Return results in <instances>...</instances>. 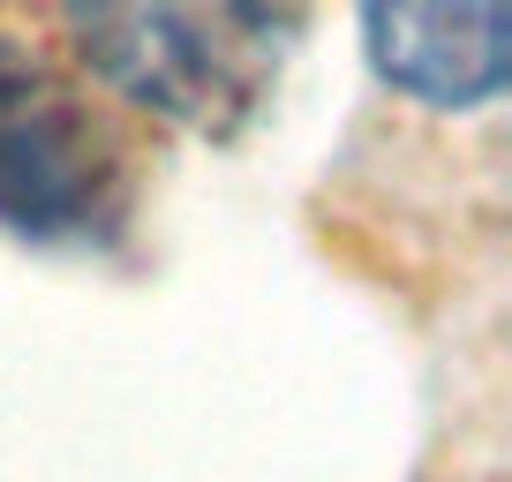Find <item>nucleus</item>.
Returning <instances> with one entry per match:
<instances>
[{
    "mask_svg": "<svg viewBox=\"0 0 512 482\" xmlns=\"http://www.w3.org/2000/svg\"><path fill=\"white\" fill-rule=\"evenodd\" d=\"M136 181L91 76L0 38V226L38 249H113L136 226Z\"/></svg>",
    "mask_w": 512,
    "mask_h": 482,
    "instance_id": "2",
    "label": "nucleus"
},
{
    "mask_svg": "<svg viewBox=\"0 0 512 482\" xmlns=\"http://www.w3.org/2000/svg\"><path fill=\"white\" fill-rule=\"evenodd\" d=\"M362 53L400 98L475 113L512 76V0H354Z\"/></svg>",
    "mask_w": 512,
    "mask_h": 482,
    "instance_id": "3",
    "label": "nucleus"
},
{
    "mask_svg": "<svg viewBox=\"0 0 512 482\" xmlns=\"http://www.w3.org/2000/svg\"><path fill=\"white\" fill-rule=\"evenodd\" d=\"M76 68L128 113L189 136H241L309 38V0H61Z\"/></svg>",
    "mask_w": 512,
    "mask_h": 482,
    "instance_id": "1",
    "label": "nucleus"
}]
</instances>
